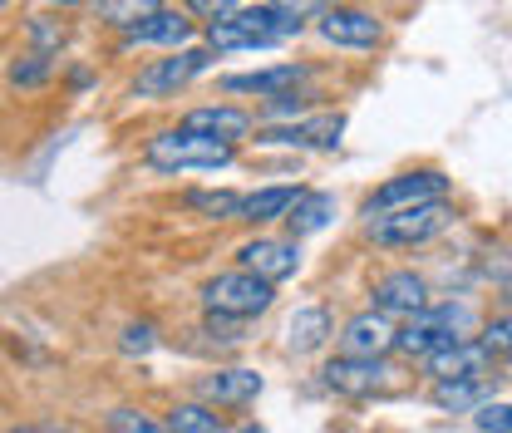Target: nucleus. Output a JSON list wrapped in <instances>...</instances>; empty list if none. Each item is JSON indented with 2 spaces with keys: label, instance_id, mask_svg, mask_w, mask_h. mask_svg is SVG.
<instances>
[{
  "label": "nucleus",
  "instance_id": "obj_1",
  "mask_svg": "<svg viewBox=\"0 0 512 433\" xmlns=\"http://www.w3.org/2000/svg\"><path fill=\"white\" fill-rule=\"evenodd\" d=\"M237 158L232 143H217V138H202L192 128H163L143 143V163L158 168V173H217Z\"/></svg>",
  "mask_w": 512,
  "mask_h": 433
},
{
  "label": "nucleus",
  "instance_id": "obj_2",
  "mask_svg": "<svg viewBox=\"0 0 512 433\" xmlns=\"http://www.w3.org/2000/svg\"><path fill=\"white\" fill-rule=\"evenodd\" d=\"M306 20L276 10V5H247V10H232L222 20L207 25V45L212 50H261V45H281L291 35H301Z\"/></svg>",
  "mask_w": 512,
  "mask_h": 433
},
{
  "label": "nucleus",
  "instance_id": "obj_3",
  "mask_svg": "<svg viewBox=\"0 0 512 433\" xmlns=\"http://www.w3.org/2000/svg\"><path fill=\"white\" fill-rule=\"evenodd\" d=\"M448 227H453V207L448 202H424V207L370 217V242L384 251H414V247H429L434 237H444Z\"/></svg>",
  "mask_w": 512,
  "mask_h": 433
},
{
  "label": "nucleus",
  "instance_id": "obj_4",
  "mask_svg": "<svg viewBox=\"0 0 512 433\" xmlns=\"http://www.w3.org/2000/svg\"><path fill=\"white\" fill-rule=\"evenodd\" d=\"M468 306H424L419 315H409L404 325H399V335H394V350L399 355H414V360H424V355H434V350H444L453 340H468L463 330H468Z\"/></svg>",
  "mask_w": 512,
  "mask_h": 433
},
{
  "label": "nucleus",
  "instance_id": "obj_5",
  "mask_svg": "<svg viewBox=\"0 0 512 433\" xmlns=\"http://www.w3.org/2000/svg\"><path fill=\"white\" fill-rule=\"evenodd\" d=\"M276 301V286L271 281H261L252 271H222V276H212L207 286H202V306L207 315H227V320H252L261 310H271Z\"/></svg>",
  "mask_w": 512,
  "mask_h": 433
},
{
  "label": "nucleus",
  "instance_id": "obj_6",
  "mask_svg": "<svg viewBox=\"0 0 512 433\" xmlns=\"http://www.w3.org/2000/svg\"><path fill=\"white\" fill-rule=\"evenodd\" d=\"M424 202H448V178L439 168H409L394 173L365 197V217H384V212H404V207H424Z\"/></svg>",
  "mask_w": 512,
  "mask_h": 433
},
{
  "label": "nucleus",
  "instance_id": "obj_7",
  "mask_svg": "<svg viewBox=\"0 0 512 433\" xmlns=\"http://www.w3.org/2000/svg\"><path fill=\"white\" fill-rule=\"evenodd\" d=\"M207 64H212V50H202V45L197 50H173L163 60H148L138 69V79H133V94L138 99H168V94L188 89Z\"/></svg>",
  "mask_w": 512,
  "mask_h": 433
},
{
  "label": "nucleus",
  "instance_id": "obj_8",
  "mask_svg": "<svg viewBox=\"0 0 512 433\" xmlns=\"http://www.w3.org/2000/svg\"><path fill=\"white\" fill-rule=\"evenodd\" d=\"M316 35L335 50H375L384 40V25L365 5H325L316 15Z\"/></svg>",
  "mask_w": 512,
  "mask_h": 433
},
{
  "label": "nucleus",
  "instance_id": "obj_9",
  "mask_svg": "<svg viewBox=\"0 0 512 433\" xmlns=\"http://www.w3.org/2000/svg\"><path fill=\"white\" fill-rule=\"evenodd\" d=\"M345 133V114H306V119H291V124H271L256 143H271V148H306V153H330Z\"/></svg>",
  "mask_w": 512,
  "mask_h": 433
},
{
  "label": "nucleus",
  "instance_id": "obj_10",
  "mask_svg": "<svg viewBox=\"0 0 512 433\" xmlns=\"http://www.w3.org/2000/svg\"><path fill=\"white\" fill-rule=\"evenodd\" d=\"M325 389L330 394H345V399H370V394H384L389 384H394V370L384 365V360H355V355H340V360H330L325 370Z\"/></svg>",
  "mask_w": 512,
  "mask_h": 433
},
{
  "label": "nucleus",
  "instance_id": "obj_11",
  "mask_svg": "<svg viewBox=\"0 0 512 433\" xmlns=\"http://www.w3.org/2000/svg\"><path fill=\"white\" fill-rule=\"evenodd\" d=\"M237 256H242V271H252L271 286H281L301 271V242L296 237H252Z\"/></svg>",
  "mask_w": 512,
  "mask_h": 433
},
{
  "label": "nucleus",
  "instance_id": "obj_12",
  "mask_svg": "<svg viewBox=\"0 0 512 433\" xmlns=\"http://www.w3.org/2000/svg\"><path fill=\"white\" fill-rule=\"evenodd\" d=\"M394 335H399V325L370 306V310H360V315L345 320V330H340V355H355V360H384V355L394 350Z\"/></svg>",
  "mask_w": 512,
  "mask_h": 433
},
{
  "label": "nucleus",
  "instance_id": "obj_13",
  "mask_svg": "<svg viewBox=\"0 0 512 433\" xmlns=\"http://www.w3.org/2000/svg\"><path fill=\"white\" fill-rule=\"evenodd\" d=\"M375 310L389 315V320H409V315H419V310L429 306V281L419 276V271H389L375 281Z\"/></svg>",
  "mask_w": 512,
  "mask_h": 433
},
{
  "label": "nucleus",
  "instance_id": "obj_14",
  "mask_svg": "<svg viewBox=\"0 0 512 433\" xmlns=\"http://www.w3.org/2000/svg\"><path fill=\"white\" fill-rule=\"evenodd\" d=\"M311 79V64H296V60H281V64H266V69H252V74H227L222 89L227 94H256V99H276L286 89H301Z\"/></svg>",
  "mask_w": 512,
  "mask_h": 433
},
{
  "label": "nucleus",
  "instance_id": "obj_15",
  "mask_svg": "<svg viewBox=\"0 0 512 433\" xmlns=\"http://www.w3.org/2000/svg\"><path fill=\"white\" fill-rule=\"evenodd\" d=\"M261 374L247 370V365H232V370H212L197 379V399L212 404V409H237V404H252L261 394Z\"/></svg>",
  "mask_w": 512,
  "mask_h": 433
},
{
  "label": "nucleus",
  "instance_id": "obj_16",
  "mask_svg": "<svg viewBox=\"0 0 512 433\" xmlns=\"http://www.w3.org/2000/svg\"><path fill=\"white\" fill-rule=\"evenodd\" d=\"M424 370L434 374V379H488L493 374V355L483 350V340H453L444 350H434V355H424Z\"/></svg>",
  "mask_w": 512,
  "mask_h": 433
},
{
  "label": "nucleus",
  "instance_id": "obj_17",
  "mask_svg": "<svg viewBox=\"0 0 512 433\" xmlns=\"http://www.w3.org/2000/svg\"><path fill=\"white\" fill-rule=\"evenodd\" d=\"M183 128L237 148V143L252 133V114H247V109H232V104H207V109H192L188 119H183Z\"/></svg>",
  "mask_w": 512,
  "mask_h": 433
},
{
  "label": "nucleus",
  "instance_id": "obj_18",
  "mask_svg": "<svg viewBox=\"0 0 512 433\" xmlns=\"http://www.w3.org/2000/svg\"><path fill=\"white\" fill-rule=\"evenodd\" d=\"M330 335H335V320L325 306H301L286 320V350L291 355H316L330 345Z\"/></svg>",
  "mask_w": 512,
  "mask_h": 433
},
{
  "label": "nucleus",
  "instance_id": "obj_19",
  "mask_svg": "<svg viewBox=\"0 0 512 433\" xmlns=\"http://www.w3.org/2000/svg\"><path fill=\"white\" fill-rule=\"evenodd\" d=\"M192 35V20H183L178 10H153L148 20H138L133 30H124V45H163V50H183Z\"/></svg>",
  "mask_w": 512,
  "mask_h": 433
},
{
  "label": "nucleus",
  "instance_id": "obj_20",
  "mask_svg": "<svg viewBox=\"0 0 512 433\" xmlns=\"http://www.w3.org/2000/svg\"><path fill=\"white\" fill-rule=\"evenodd\" d=\"M286 227H291V237L301 242V237H316L325 232L330 222H335V192H316V187H301V197H296V207L281 217Z\"/></svg>",
  "mask_w": 512,
  "mask_h": 433
},
{
  "label": "nucleus",
  "instance_id": "obj_21",
  "mask_svg": "<svg viewBox=\"0 0 512 433\" xmlns=\"http://www.w3.org/2000/svg\"><path fill=\"white\" fill-rule=\"evenodd\" d=\"M434 409L444 414H473L493 399V379H434Z\"/></svg>",
  "mask_w": 512,
  "mask_h": 433
},
{
  "label": "nucleus",
  "instance_id": "obj_22",
  "mask_svg": "<svg viewBox=\"0 0 512 433\" xmlns=\"http://www.w3.org/2000/svg\"><path fill=\"white\" fill-rule=\"evenodd\" d=\"M296 197H301L296 183H276V187H261V192H247L237 222H252V227H261V222H281V217L296 207Z\"/></svg>",
  "mask_w": 512,
  "mask_h": 433
},
{
  "label": "nucleus",
  "instance_id": "obj_23",
  "mask_svg": "<svg viewBox=\"0 0 512 433\" xmlns=\"http://www.w3.org/2000/svg\"><path fill=\"white\" fill-rule=\"evenodd\" d=\"M168 429L173 433H222V419H217V409H212V404H202V399H183V404H173Z\"/></svg>",
  "mask_w": 512,
  "mask_h": 433
},
{
  "label": "nucleus",
  "instance_id": "obj_24",
  "mask_svg": "<svg viewBox=\"0 0 512 433\" xmlns=\"http://www.w3.org/2000/svg\"><path fill=\"white\" fill-rule=\"evenodd\" d=\"M104 429H109V433H173V429H168V419L143 414V409H133V404L109 409V414H104Z\"/></svg>",
  "mask_w": 512,
  "mask_h": 433
},
{
  "label": "nucleus",
  "instance_id": "obj_25",
  "mask_svg": "<svg viewBox=\"0 0 512 433\" xmlns=\"http://www.w3.org/2000/svg\"><path fill=\"white\" fill-rule=\"evenodd\" d=\"M153 10H163V0H99V15H104V25H114V30H133V25L148 20Z\"/></svg>",
  "mask_w": 512,
  "mask_h": 433
},
{
  "label": "nucleus",
  "instance_id": "obj_26",
  "mask_svg": "<svg viewBox=\"0 0 512 433\" xmlns=\"http://www.w3.org/2000/svg\"><path fill=\"white\" fill-rule=\"evenodd\" d=\"M188 207H197V212H207L212 222H237V212H242V192H192Z\"/></svg>",
  "mask_w": 512,
  "mask_h": 433
},
{
  "label": "nucleus",
  "instance_id": "obj_27",
  "mask_svg": "<svg viewBox=\"0 0 512 433\" xmlns=\"http://www.w3.org/2000/svg\"><path fill=\"white\" fill-rule=\"evenodd\" d=\"M478 340H483V350H488L493 360H512V315H498Z\"/></svg>",
  "mask_w": 512,
  "mask_h": 433
},
{
  "label": "nucleus",
  "instance_id": "obj_28",
  "mask_svg": "<svg viewBox=\"0 0 512 433\" xmlns=\"http://www.w3.org/2000/svg\"><path fill=\"white\" fill-rule=\"evenodd\" d=\"M50 79V55H40V50H30L20 64H10V84H45Z\"/></svg>",
  "mask_w": 512,
  "mask_h": 433
},
{
  "label": "nucleus",
  "instance_id": "obj_29",
  "mask_svg": "<svg viewBox=\"0 0 512 433\" xmlns=\"http://www.w3.org/2000/svg\"><path fill=\"white\" fill-rule=\"evenodd\" d=\"M473 424H478V433H512V404L488 399L483 409H473Z\"/></svg>",
  "mask_w": 512,
  "mask_h": 433
},
{
  "label": "nucleus",
  "instance_id": "obj_30",
  "mask_svg": "<svg viewBox=\"0 0 512 433\" xmlns=\"http://www.w3.org/2000/svg\"><path fill=\"white\" fill-rule=\"evenodd\" d=\"M153 345H158V330H153L148 320L128 325V330H124V340H119V350H124V355H148Z\"/></svg>",
  "mask_w": 512,
  "mask_h": 433
},
{
  "label": "nucleus",
  "instance_id": "obj_31",
  "mask_svg": "<svg viewBox=\"0 0 512 433\" xmlns=\"http://www.w3.org/2000/svg\"><path fill=\"white\" fill-rule=\"evenodd\" d=\"M30 40H35V50H40V55H50V50H60L64 45V30L35 15V20H30Z\"/></svg>",
  "mask_w": 512,
  "mask_h": 433
},
{
  "label": "nucleus",
  "instance_id": "obj_32",
  "mask_svg": "<svg viewBox=\"0 0 512 433\" xmlns=\"http://www.w3.org/2000/svg\"><path fill=\"white\" fill-rule=\"evenodd\" d=\"M183 10H188V15H202V20H222V15L237 10V0H183Z\"/></svg>",
  "mask_w": 512,
  "mask_h": 433
},
{
  "label": "nucleus",
  "instance_id": "obj_33",
  "mask_svg": "<svg viewBox=\"0 0 512 433\" xmlns=\"http://www.w3.org/2000/svg\"><path fill=\"white\" fill-rule=\"evenodd\" d=\"M276 10H286V15H296V20H311V15H320L330 0H271Z\"/></svg>",
  "mask_w": 512,
  "mask_h": 433
},
{
  "label": "nucleus",
  "instance_id": "obj_34",
  "mask_svg": "<svg viewBox=\"0 0 512 433\" xmlns=\"http://www.w3.org/2000/svg\"><path fill=\"white\" fill-rule=\"evenodd\" d=\"M40 433H84L79 424H40Z\"/></svg>",
  "mask_w": 512,
  "mask_h": 433
},
{
  "label": "nucleus",
  "instance_id": "obj_35",
  "mask_svg": "<svg viewBox=\"0 0 512 433\" xmlns=\"http://www.w3.org/2000/svg\"><path fill=\"white\" fill-rule=\"evenodd\" d=\"M5 433H40V424H20V429H5Z\"/></svg>",
  "mask_w": 512,
  "mask_h": 433
},
{
  "label": "nucleus",
  "instance_id": "obj_36",
  "mask_svg": "<svg viewBox=\"0 0 512 433\" xmlns=\"http://www.w3.org/2000/svg\"><path fill=\"white\" fill-rule=\"evenodd\" d=\"M242 433H266V429H261V424H247V429H242Z\"/></svg>",
  "mask_w": 512,
  "mask_h": 433
},
{
  "label": "nucleus",
  "instance_id": "obj_37",
  "mask_svg": "<svg viewBox=\"0 0 512 433\" xmlns=\"http://www.w3.org/2000/svg\"><path fill=\"white\" fill-rule=\"evenodd\" d=\"M50 5H79V0H50Z\"/></svg>",
  "mask_w": 512,
  "mask_h": 433
},
{
  "label": "nucleus",
  "instance_id": "obj_38",
  "mask_svg": "<svg viewBox=\"0 0 512 433\" xmlns=\"http://www.w3.org/2000/svg\"><path fill=\"white\" fill-rule=\"evenodd\" d=\"M508 296H512V276H508Z\"/></svg>",
  "mask_w": 512,
  "mask_h": 433
},
{
  "label": "nucleus",
  "instance_id": "obj_39",
  "mask_svg": "<svg viewBox=\"0 0 512 433\" xmlns=\"http://www.w3.org/2000/svg\"><path fill=\"white\" fill-rule=\"evenodd\" d=\"M0 5H5V0H0Z\"/></svg>",
  "mask_w": 512,
  "mask_h": 433
}]
</instances>
